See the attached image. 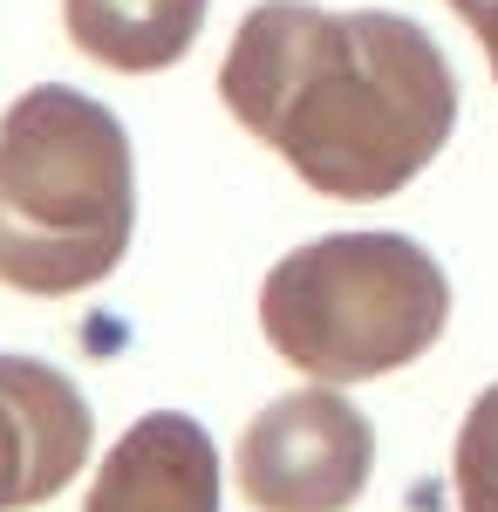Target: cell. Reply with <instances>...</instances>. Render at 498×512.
I'll list each match as a JSON object with an SVG mask.
<instances>
[{"instance_id":"cell-1","label":"cell","mask_w":498,"mask_h":512,"mask_svg":"<svg viewBox=\"0 0 498 512\" xmlns=\"http://www.w3.org/2000/svg\"><path fill=\"white\" fill-rule=\"evenodd\" d=\"M226 110L328 198L369 205L417 178L458 130V76L410 14L267 0L219 69Z\"/></svg>"},{"instance_id":"cell-2","label":"cell","mask_w":498,"mask_h":512,"mask_svg":"<svg viewBox=\"0 0 498 512\" xmlns=\"http://www.w3.org/2000/svg\"><path fill=\"white\" fill-rule=\"evenodd\" d=\"M137 226L123 123L62 82L0 117V280L21 294H82L116 274Z\"/></svg>"},{"instance_id":"cell-3","label":"cell","mask_w":498,"mask_h":512,"mask_svg":"<svg viewBox=\"0 0 498 512\" xmlns=\"http://www.w3.org/2000/svg\"><path fill=\"white\" fill-rule=\"evenodd\" d=\"M444 321H451V280L403 233L307 239L260 287L267 342L328 390L430 355Z\"/></svg>"},{"instance_id":"cell-4","label":"cell","mask_w":498,"mask_h":512,"mask_svg":"<svg viewBox=\"0 0 498 512\" xmlns=\"http://www.w3.org/2000/svg\"><path fill=\"white\" fill-rule=\"evenodd\" d=\"M369 472L376 431L328 383L267 403L239 437V492L253 512H348Z\"/></svg>"},{"instance_id":"cell-5","label":"cell","mask_w":498,"mask_h":512,"mask_svg":"<svg viewBox=\"0 0 498 512\" xmlns=\"http://www.w3.org/2000/svg\"><path fill=\"white\" fill-rule=\"evenodd\" d=\"M89 403L35 355H0V512L55 499L89 465Z\"/></svg>"},{"instance_id":"cell-6","label":"cell","mask_w":498,"mask_h":512,"mask_svg":"<svg viewBox=\"0 0 498 512\" xmlns=\"http://www.w3.org/2000/svg\"><path fill=\"white\" fill-rule=\"evenodd\" d=\"M82 512H219V451L185 410H151L96 465Z\"/></svg>"},{"instance_id":"cell-7","label":"cell","mask_w":498,"mask_h":512,"mask_svg":"<svg viewBox=\"0 0 498 512\" xmlns=\"http://www.w3.org/2000/svg\"><path fill=\"white\" fill-rule=\"evenodd\" d=\"M62 21L89 62L151 76L171 69L205 28V0H62Z\"/></svg>"},{"instance_id":"cell-8","label":"cell","mask_w":498,"mask_h":512,"mask_svg":"<svg viewBox=\"0 0 498 512\" xmlns=\"http://www.w3.org/2000/svg\"><path fill=\"white\" fill-rule=\"evenodd\" d=\"M451 478H458V512H498V383L464 410Z\"/></svg>"},{"instance_id":"cell-9","label":"cell","mask_w":498,"mask_h":512,"mask_svg":"<svg viewBox=\"0 0 498 512\" xmlns=\"http://www.w3.org/2000/svg\"><path fill=\"white\" fill-rule=\"evenodd\" d=\"M451 7H458L464 28L485 41V62H492V76H498V0H451Z\"/></svg>"}]
</instances>
